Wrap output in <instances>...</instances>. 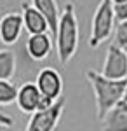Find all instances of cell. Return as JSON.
<instances>
[{
  "label": "cell",
  "instance_id": "15",
  "mask_svg": "<svg viewBox=\"0 0 127 131\" xmlns=\"http://www.w3.org/2000/svg\"><path fill=\"white\" fill-rule=\"evenodd\" d=\"M113 44L127 51V19L118 21L113 30Z\"/></svg>",
  "mask_w": 127,
  "mask_h": 131
},
{
  "label": "cell",
  "instance_id": "6",
  "mask_svg": "<svg viewBox=\"0 0 127 131\" xmlns=\"http://www.w3.org/2000/svg\"><path fill=\"white\" fill-rule=\"evenodd\" d=\"M101 73L110 79H127V51L111 42L106 51Z\"/></svg>",
  "mask_w": 127,
  "mask_h": 131
},
{
  "label": "cell",
  "instance_id": "13",
  "mask_svg": "<svg viewBox=\"0 0 127 131\" xmlns=\"http://www.w3.org/2000/svg\"><path fill=\"white\" fill-rule=\"evenodd\" d=\"M16 73V54L9 49H0V79L10 81Z\"/></svg>",
  "mask_w": 127,
  "mask_h": 131
},
{
  "label": "cell",
  "instance_id": "11",
  "mask_svg": "<svg viewBox=\"0 0 127 131\" xmlns=\"http://www.w3.org/2000/svg\"><path fill=\"white\" fill-rule=\"evenodd\" d=\"M101 122L103 129L106 131H127V101L122 98L117 105H113Z\"/></svg>",
  "mask_w": 127,
  "mask_h": 131
},
{
  "label": "cell",
  "instance_id": "4",
  "mask_svg": "<svg viewBox=\"0 0 127 131\" xmlns=\"http://www.w3.org/2000/svg\"><path fill=\"white\" fill-rule=\"evenodd\" d=\"M65 98L61 96L56 101H52L50 105L39 108L31 114L28 124H26V131H52L58 128L59 119L65 110Z\"/></svg>",
  "mask_w": 127,
  "mask_h": 131
},
{
  "label": "cell",
  "instance_id": "5",
  "mask_svg": "<svg viewBox=\"0 0 127 131\" xmlns=\"http://www.w3.org/2000/svg\"><path fill=\"white\" fill-rule=\"evenodd\" d=\"M16 103H18V107H19V110L23 114H30L31 115L35 110L47 107L52 101L47 100L45 96H42L37 82H24L21 88H18Z\"/></svg>",
  "mask_w": 127,
  "mask_h": 131
},
{
  "label": "cell",
  "instance_id": "8",
  "mask_svg": "<svg viewBox=\"0 0 127 131\" xmlns=\"http://www.w3.org/2000/svg\"><path fill=\"white\" fill-rule=\"evenodd\" d=\"M24 28L23 16L18 12H9L0 19V42L5 46H12L19 40L21 33Z\"/></svg>",
  "mask_w": 127,
  "mask_h": 131
},
{
  "label": "cell",
  "instance_id": "7",
  "mask_svg": "<svg viewBox=\"0 0 127 131\" xmlns=\"http://www.w3.org/2000/svg\"><path fill=\"white\" fill-rule=\"evenodd\" d=\"M35 82L39 86L42 96H45L47 100L56 101L58 98H61V94H63V77L56 68H52V67L42 68L39 72Z\"/></svg>",
  "mask_w": 127,
  "mask_h": 131
},
{
  "label": "cell",
  "instance_id": "18",
  "mask_svg": "<svg viewBox=\"0 0 127 131\" xmlns=\"http://www.w3.org/2000/svg\"><path fill=\"white\" fill-rule=\"evenodd\" d=\"M124 100L127 101V86H125V91H124Z\"/></svg>",
  "mask_w": 127,
  "mask_h": 131
},
{
  "label": "cell",
  "instance_id": "12",
  "mask_svg": "<svg viewBox=\"0 0 127 131\" xmlns=\"http://www.w3.org/2000/svg\"><path fill=\"white\" fill-rule=\"evenodd\" d=\"M30 2L47 18L50 33H52V37H54L56 31H58V23H59V16H61L58 2H56V0H30Z\"/></svg>",
  "mask_w": 127,
  "mask_h": 131
},
{
  "label": "cell",
  "instance_id": "9",
  "mask_svg": "<svg viewBox=\"0 0 127 131\" xmlns=\"http://www.w3.org/2000/svg\"><path fill=\"white\" fill-rule=\"evenodd\" d=\"M52 37L49 31H42V33H30L28 40H26V52L33 61H42L49 58L52 52Z\"/></svg>",
  "mask_w": 127,
  "mask_h": 131
},
{
  "label": "cell",
  "instance_id": "17",
  "mask_svg": "<svg viewBox=\"0 0 127 131\" xmlns=\"http://www.w3.org/2000/svg\"><path fill=\"white\" fill-rule=\"evenodd\" d=\"M12 124H14V119L0 110V126H4V128H12Z\"/></svg>",
  "mask_w": 127,
  "mask_h": 131
},
{
  "label": "cell",
  "instance_id": "19",
  "mask_svg": "<svg viewBox=\"0 0 127 131\" xmlns=\"http://www.w3.org/2000/svg\"><path fill=\"white\" fill-rule=\"evenodd\" d=\"M113 4H120V2H125V0H111Z\"/></svg>",
  "mask_w": 127,
  "mask_h": 131
},
{
  "label": "cell",
  "instance_id": "10",
  "mask_svg": "<svg viewBox=\"0 0 127 131\" xmlns=\"http://www.w3.org/2000/svg\"><path fill=\"white\" fill-rule=\"evenodd\" d=\"M21 16L24 23V30L28 33H42V31H50L47 18L40 12L31 2H23L21 4Z\"/></svg>",
  "mask_w": 127,
  "mask_h": 131
},
{
  "label": "cell",
  "instance_id": "14",
  "mask_svg": "<svg viewBox=\"0 0 127 131\" xmlns=\"http://www.w3.org/2000/svg\"><path fill=\"white\" fill-rule=\"evenodd\" d=\"M18 98V88L7 79H0V105H10Z\"/></svg>",
  "mask_w": 127,
  "mask_h": 131
},
{
  "label": "cell",
  "instance_id": "16",
  "mask_svg": "<svg viewBox=\"0 0 127 131\" xmlns=\"http://www.w3.org/2000/svg\"><path fill=\"white\" fill-rule=\"evenodd\" d=\"M113 10H115L117 21L127 19V0L125 2H120V4H113Z\"/></svg>",
  "mask_w": 127,
  "mask_h": 131
},
{
  "label": "cell",
  "instance_id": "20",
  "mask_svg": "<svg viewBox=\"0 0 127 131\" xmlns=\"http://www.w3.org/2000/svg\"><path fill=\"white\" fill-rule=\"evenodd\" d=\"M2 128H4V126H0V129H2Z\"/></svg>",
  "mask_w": 127,
  "mask_h": 131
},
{
  "label": "cell",
  "instance_id": "2",
  "mask_svg": "<svg viewBox=\"0 0 127 131\" xmlns=\"http://www.w3.org/2000/svg\"><path fill=\"white\" fill-rule=\"evenodd\" d=\"M54 39H56L58 60L65 65L75 56L78 49V19L75 5L71 2L65 4V9L59 16L58 31L54 35Z\"/></svg>",
  "mask_w": 127,
  "mask_h": 131
},
{
  "label": "cell",
  "instance_id": "3",
  "mask_svg": "<svg viewBox=\"0 0 127 131\" xmlns=\"http://www.w3.org/2000/svg\"><path fill=\"white\" fill-rule=\"evenodd\" d=\"M115 10L111 0H101L96 7V12L91 21V35H89V46L96 49L105 40H108L113 30H115Z\"/></svg>",
  "mask_w": 127,
  "mask_h": 131
},
{
  "label": "cell",
  "instance_id": "1",
  "mask_svg": "<svg viewBox=\"0 0 127 131\" xmlns=\"http://www.w3.org/2000/svg\"><path fill=\"white\" fill-rule=\"evenodd\" d=\"M85 77H87L89 84L92 88V93H94L96 117L101 121L106 115V112L124 98L127 79H110L106 75H103L101 72L94 70H87Z\"/></svg>",
  "mask_w": 127,
  "mask_h": 131
}]
</instances>
